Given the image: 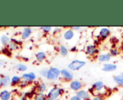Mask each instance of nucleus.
I'll return each mask as SVG.
<instances>
[{
    "label": "nucleus",
    "instance_id": "nucleus-1",
    "mask_svg": "<svg viewBox=\"0 0 123 100\" xmlns=\"http://www.w3.org/2000/svg\"><path fill=\"white\" fill-rule=\"evenodd\" d=\"M63 92H64L63 88H62L61 87H59V86H54L49 91V93L47 94V97H49V98L55 100L60 95L62 94Z\"/></svg>",
    "mask_w": 123,
    "mask_h": 100
},
{
    "label": "nucleus",
    "instance_id": "nucleus-2",
    "mask_svg": "<svg viewBox=\"0 0 123 100\" xmlns=\"http://www.w3.org/2000/svg\"><path fill=\"white\" fill-rule=\"evenodd\" d=\"M86 62L85 61H82V60H75L72 61L68 65V68L70 70L76 71V70H79L83 67H84L86 65Z\"/></svg>",
    "mask_w": 123,
    "mask_h": 100
},
{
    "label": "nucleus",
    "instance_id": "nucleus-3",
    "mask_svg": "<svg viewBox=\"0 0 123 100\" xmlns=\"http://www.w3.org/2000/svg\"><path fill=\"white\" fill-rule=\"evenodd\" d=\"M61 75V70L57 68H51L48 70L46 78L50 81H56Z\"/></svg>",
    "mask_w": 123,
    "mask_h": 100
},
{
    "label": "nucleus",
    "instance_id": "nucleus-4",
    "mask_svg": "<svg viewBox=\"0 0 123 100\" xmlns=\"http://www.w3.org/2000/svg\"><path fill=\"white\" fill-rule=\"evenodd\" d=\"M85 52H86V54L87 55L93 57V56L96 55V54H98V49H97L96 45H94V44H89V45L86 46Z\"/></svg>",
    "mask_w": 123,
    "mask_h": 100
},
{
    "label": "nucleus",
    "instance_id": "nucleus-5",
    "mask_svg": "<svg viewBox=\"0 0 123 100\" xmlns=\"http://www.w3.org/2000/svg\"><path fill=\"white\" fill-rule=\"evenodd\" d=\"M61 75L65 81H72L73 79V74L69 69H62L61 70Z\"/></svg>",
    "mask_w": 123,
    "mask_h": 100
},
{
    "label": "nucleus",
    "instance_id": "nucleus-6",
    "mask_svg": "<svg viewBox=\"0 0 123 100\" xmlns=\"http://www.w3.org/2000/svg\"><path fill=\"white\" fill-rule=\"evenodd\" d=\"M117 69V66L113 63H104L102 66L101 70L104 72H113Z\"/></svg>",
    "mask_w": 123,
    "mask_h": 100
},
{
    "label": "nucleus",
    "instance_id": "nucleus-7",
    "mask_svg": "<svg viewBox=\"0 0 123 100\" xmlns=\"http://www.w3.org/2000/svg\"><path fill=\"white\" fill-rule=\"evenodd\" d=\"M111 35V31L108 28H101L98 32V36L102 39H106Z\"/></svg>",
    "mask_w": 123,
    "mask_h": 100
},
{
    "label": "nucleus",
    "instance_id": "nucleus-8",
    "mask_svg": "<svg viewBox=\"0 0 123 100\" xmlns=\"http://www.w3.org/2000/svg\"><path fill=\"white\" fill-rule=\"evenodd\" d=\"M70 88L73 90V91H80V89H82V87H83V84L80 81H72L70 82Z\"/></svg>",
    "mask_w": 123,
    "mask_h": 100
},
{
    "label": "nucleus",
    "instance_id": "nucleus-9",
    "mask_svg": "<svg viewBox=\"0 0 123 100\" xmlns=\"http://www.w3.org/2000/svg\"><path fill=\"white\" fill-rule=\"evenodd\" d=\"M76 95L80 97L82 100H88L90 99V94L89 92L86 91V90L80 89V91L76 92Z\"/></svg>",
    "mask_w": 123,
    "mask_h": 100
},
{
    "label": "nucleus",
    "instance_id": "nucleus-10",
    "mask_svg": "<svg viewBox=\"0 0 123 100\" xmlns=\"http://www.w3.org/2000/svg\"><path fill=\"white\" fill-rule=\"evenodd\" d=\"M104 84L102 81H96L95 82L92 86H91V90L93 91H101L104 89Z\"/></svg>",
    "mask_w": 123,
    "mask_h": 100
},
{
    "label": "nucleus",
    "instance_id": "nucleus-11",
    "mask_svg": "<svg viewBox=\"0 0 123 100\" xmlns=\"http://www.w3.org/2000/svg\"><path fill=\"white\" fill-rule=\"evenodd\" d=\"M111 55L109 53H104V54H101L97 57L98 60L100 62H109L111 60Z\"/></svg>",
    "mask_w": 123,
    "mask_h": 100
},
{
    "label": "nucleus",
    "instance_id": "nucleus-12",
    "mask_svg": "<svg viewBox=\"0 0 123 100\" xmlns=\"http://www.w3.org/2000/svg\"><path fill=\"white\" fill-rule=\"evenodd\" d=\"M74 36H75V32H74V31L72 30L71 28H70V29L65 31V33H64V34H63L64 38H65V40H68H68L73 39V37H74Z\"/></svg>",
    "mask_w": 123,
    "mask_h": 100
},
{
    "label": "nucleus",
    "instance_id": "nucleus-13",
    "mask_svg": "<svg viewBox=\"0 0 123 100\" xmlns=\"http://www.w3.org/2000/svg\"><path fill=\"white\" fill-rule=\"evenodd\" d=\"M23 79L25 81H34L36 78V75L33 72H31V73H25L22 76Z\"/></svg>",
    "mask_w": 123,
    "mask_h": 100
},
{
    "label": "nucleus",
    "instance_id": "nucleus-14",
    "mask_svg": "<svg viewBox=\"0 0 123 100\" xmlns=\"http://www.w3.org/2000/svg\"><path fill=\"white\" fill-rule=\"evenodd\" d=\"M10 78L9 76H4L0 79V86H6L10 83Z\"/></svg>",
    "mask_w": 123,
    "mask_h": 100
},
{
    "label": "nucleus",
    "instance_id": "nucleus-15",
    "mask_svg": "<svg viewBox=\"0 0 123 100\" xmlns=\"http://www.w3.org/2000/svg\"><path fill=\"white\" fill-rule=\"evenodd\" d=\"M0 98L2 100H9L10 98V93L7 90L2 91L0 93Z\"/></svg>",
    "mask_w": 123,
    "mask_h": 100
},
{
    "label": "nucleus",
    "instance_id": "nucleus-16",
    "mask_svg": "<svg viewBox=\"0 0 123 100\" xmlns=\"http://www.w3.org/2000/svg\"><path fill=\"white\" fill-rule=\"evenodd\" d=\"M31 33H32L31 28H25L23 30V33H22V38H23V39L28 38L31 36Z\"/></svg>",
    "mask_w": 123,
    "mask_h": 100
},
{
    "label": "nucleus",
    "instance_id": "nucleus-17",
    "mask_svg": "<svg viewBox=\"0 0 123 100\" xmlns=\"http://www.w3.org/2000/svg\"><path fill=\"white\" fill-rule=\"evenodd\" d=\"M59 52L62 56L66 57L68 55V49H67V47L65 45H61L59 46Z\"/></svg>",
    "mask_w": 123,
    "mask_h": 100
},
{
    "label": "nucleus",
    "instance_id": "nucleus-18",
    "mask_svg": "<svg viewBox=\"0 0 123 100\" xmlns=\"http://www.w3.org/2000/svg\"><path fill=\"white\" fill-rule=\"evenodd\" d=\"M113 80H114V81L117 84L123 86V77H122L121 75H118L114 76Z\"/></svg>",
    "mask_w": 123,
    "mask_h": 100
},
{
    "label": "nucleus",
    "instance_id": "nucleus-19",
    "mask_svg": "<svg viewBox=\"0 0 123 100\" xmlns=\"http://www.w3.org/2000/svg\"><path fill=\"white\" fill-rule=\"evenodd\" d=\"M36 60L38 62H42L43 60H44L46 57V55L44 52H38L36 55Z\"/></svg>",
    "mask_w": 123,
    "mask_h": 100
},
{
    "label": "nucleus",
    "instance_id": "nucleus-20",
    "mask_svg": "<svg viewBox=\"0 0 123 100\" xmlns=\"http://www.w3.org/2000/svg\"><path fill=\"white\" fill-rule=\"evenodd\" d=\"M38 89L39 93H43L46 90V85L44 83H41L38 86Z\"/></svg>",
    "mask_w": 123,
    "mask_h": 100
},
{
    "label": "nucleus",
    "instance_id": "nucleus-21",
    "mask_svg": "<svg viewBox=\"0 0 123 100\" xmlns=\"http://www.w3.org/2000/svg\"><path fill=\"white\" fill-rule=\"evenodd\" d=\"M46 96H46L43 93H38L36 95L35 100H44L46 98Z\"/></svg>",
    "mask_w": 123,
    "mask_h": 100
},
{
    "label": "nucleus",
    "instance_id": "nucleus-22",
    "mask_svg": "<svg viewBox=\"0 0 123 100\" xmlns=\"http://www.w3.org/2000/svg\"><path fill=\"white\" fill-rule=\"evenodd\" d=\"M109 54L111 55V57H115L117 55H118L119 54V52L118 51V49H116V48H114V49H111L109 52Z\"/></svg>",
    "mask_w": 123,
    "mask_h": 100
},
{
    "label": "nucleus",
    "instance_id": "nucleus-23",
    "mask_svg": "<svg viewBox=\"0 0 123 100\" xmlns=\"http://www.w3.org/2000/svg\"><path fill=\"white\" fill-rule=\"evenodd\" d=\"M15 68L20 71H25L27 70V67L23 64H18L15 66Z\"/></svg>",
    "mask_w": 123,
    "mask_h": 100
},
{
    "label": "nucleus",
    "instance_id": "nucleus-24",
    "mask_svg": "<svg viewBox=\"0 0 123 100\" xmlns=\"http://www.w3.org/2000/svg\"><path fill=\"white\" fill-rule=\"evenodd\" d=\"M1 41H2V44H7V43L10 41V38H9L7 36L3 35V36H2V38H1Z\"/></svg>",
    "mask_w": 123,
    "mask_h": 100
},
{
    "label": "nucleus",
    "instance_id": "nucleus-25",
    "mask_svg": "<svg viewBox=\"0 0 123 100\" xmlns=\"http://www.w3.org/2000/svg\"><path fill=\"white\" fill-rule=\"evenodd\" d=\"M20 81V78L18 77V76H14L12 78V84H15V83H18Z\"/></svg>",
    "mask_w": 123,
    "mask_h": 100
},
{
    "label": "nucleus",
    "instance_id": "nucleus-26",
    "mask_svg": "<svg viewBox=\"0 0 123 100\" xmlns=\"http://www.w3.org/2000/svg\"><path fill=\"white\" fill-rule=\"evenodd\" d=\"M41 29L43 30L44 32L48 33V32L51 31V30L52 29V28L51 26H42V27H41Z\"/></svg>",
    "mask_w": 123,
    "mask_h": 100
},
{
    "label": "nucleus",
    "instance_id": "nucleus-27",
    "mask_svg": "<svg viewBox=\"0 0 123 100\" xmlns=\"http://www.w3.org/2000/svg\"><path fill=\"white\" fill-rule=\"evenodd\" d=\"M47 73H48V70H42L40 71V74L45 78L47 77Z\"/></svg>",
    "mask_w": 123,
    "mask_h": 100
},
{
    "label": "nucleus",
    "instance_id": "nucleus-28",
    "mask_svg": "<svg viewBox=\"0 0 123 100\" xmlns=\"http://www.w3.org/2000/svg\"><path fill=\"white\" fill-rule=\"evenodd\" d=\"M69 100H82L80 97H78L77 95H75V96H73L70 98Z\"/></svg>",
    "mask_w": 123,
    "mask_h": 100
},
{
    "label": "nucleus",
    "instance_id": "nucleus-29",
    "mask_svg": "<svg viewBox=\"0 0 123 100\" xmlns=\"http://www.w3.org/2000/svg\"><path fill=\"white\" fill-rule=\"evenodd\" d=\"M91 100H104V99L101 96H96L93 97Z\"/></svg>",
    "mask_w": 123,
    "mask_h": 100
},
{
    "label": "nucleus",
    "instance_id": "nucleus-30",
    "mask_svg": "<svg viewBox=\"0 0 123 100\" xmlns=\"http://www.w3.org/2000/svg\"><path fill=\"white\" fill-rule=\"evenodd\" d=\"M81 28V27L80 26H73V27H71V29L72 30H75V31H78V30H80Z\"/></svg>",
    "mask_w": 123,
    "mask_h": 100
},
{
    "label": "nucleus",
    "instance_id": "nucleus-31",
    "mask_svg": "<svg viewBox=\"0 0 123 100\" xmlns=\"http://www.w3.org/2000/svg\"><path fill=\"white\" fill-rule=\"evenodd\" d=\"M44 100H54V99H51V98H49V97H46Z\"/></svg>",
    "mask_w": 123,
    "mask_h": 100
},
{
    "label": "nucleus",
    "instance_id": "nucleus-32",
    "mask_svg": "<svg viewBox=\"0 0 123 100\" xmlns=\"http://www.w3.org/2000/svg\"><path fill=\"white\" fill-rule=\"evenodd\" d=\"M120 75H122V76L123 77V72H122V73H121V74H120Z\"/></svg>",
    "mask_w": 123,
    "mask_h": 100
}]
</instances>
